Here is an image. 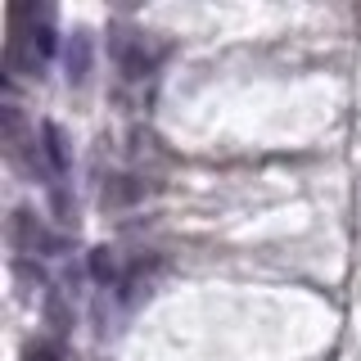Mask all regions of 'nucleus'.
Returning <instances> with one entry per match:
<instances>
[{
  "label": "nucleus",
  "instance_id": "1",
  "mask_svg": "<svg viewBox=\"0 0 361 361\" xmlns=\"http://www.w3.org/2000/svg\"><path fill=\"white\" fill-rule=\"evenodd\" d=\"M9 240H14L18 253H54V248H59V240L45 231V221L32 217L27 208H18L14 217H9Z\"/></svg>",
  "mask_w": 361,
  "mask_h": 361
},
{
  "label": "nucleus",
  "instance_id": "2",
  "mask_svg": "<svg viewBox=\"0 0 361 361\" xmlns=\"http://www.w3.org/2000/svg\"><path fill=\"white\" fill-rule=\"evenodd\" d=\"M113 59L127 77H145L154 68V54L145 50V37H118L113 41Z\"/></svg>",
  "mask_w": 361,
  "mask_h": 361
},
{
  "label": "nucleus",
  "instance_id": "3",
  "mask_svg": "<svg viewBox=\"0 0 361 361\" xmlns=\"http://www.w3.org/2000/svg\"><path fill=\"white\" fill-rule=\"evenodd\" d=\"M145 195H149V185H145L140 176H109V185H104V208H127V203L145 199Z\"/></svg>",
  "mask_w": 361,
  "mask_h": 361
},
{
  "label": "nucleus",
  "instance_id": "4",
  "mask_svg": "<svg viewBox=\"0 0 361 361\" xmlns=\"http://www.w3.org/2000/svg\"><path fill=\"white\" fill-rule=\"evenodd\" d=\"M90 271H95V280H118V257H113V248H95V253H90Z\"/></svg>",
  "mask_w": 361,
  "mask_h": 361
},
{
  "label": "nucleus",
  "instance_id": "5",
  "mask_svg": "<svg viewBox=\"0 0 361 361\" xmlns=\"http://www.w3.org/2000/svg\"><path fill=\"white\" fill-rule=\"evenodd\" d=\"M23 357H27V361H63V348L50 343V338H37V343H27Z\"/></svg>",
  "mask_w": 361,
  "mask_h": 361
},
{
  "label": "nucleus",
  "instance_id": "6",
  "mask_svg": "<svg viewBox=\"0 0 361 361\" xmlns=\"http://www.w3.org/2000/svg\"><path fill=\"white\" fill-rule=\"evenodd\" d=\"M45 158H50L54 172H63V140H59V127H45Z\"/></svg>",
  "mask_w": 361,
  "mask_h": 361
}]
</instances>
